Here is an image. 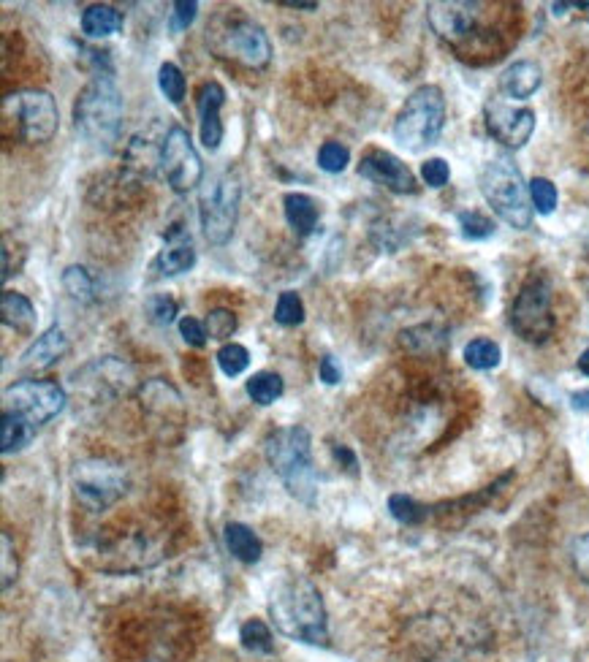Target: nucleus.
<instances>
[{"label": "nucleus", "instance_id": "a18cd8bd", "mask_svg": "<svg viewBox=\"0 0 589 662\" xmlns=\"http://www.w3.org/2000/svg\"><path fill=\"white\" fill-rule=\"evenodd\" d=\"M570 399H573L576 410H589V391H576Z\"/></svg>", "mask_w": 589, "mask_h": 662}, {"label": "nucleus", "instance_id": "a211bd4d", "mask_svg": "<svg viewBox=\"0 0 589 662\" xmlns=\"http://www.w3.org/2000/svg\"><path fill=\"white\" fill-rule=\"evenodd\" d=\"M543 82V71L538 63L532 60H519L503 71L500 76V90L513 101H527L532 95L538 93V87Z\"/></svg>", "mask_w": 589, "mask_h": 662}, {"label": "nucleus", "instance_id": "37998d69", "mask_svg": "<svg viewBox=\"0 0 589 662\" xmlns=\"http://www.w3.org/2000/svg\"><path fill=\"white\" fill-rule=\"evenodd\" d=\"M318 375L326 386H337L342 380V367L340 361L334 359V356H323L321 364H318Z\"/></svg>", "mask_w": 589, "mask_h": 662}, {"label": "nucleus", "instance_id": "49530a36", "mask_svg": "<svg viewBox=\"0 0 589 662\" xmlns=\"http://www.w3.org/2000/svg\"><path fill=\"white\" fill-rule=\"evenodd\" d=\"M579 369L589 378V348L584 350V353H581V356H579Z\"/></svg>", "mask_w": 589, "mask_h": 662}, {"label": "nucleus", "instance_id": "b1692460", "mask_svg": "<svg viewBox=\"0 0 589 662\" xmlns=\"http://www.w3.org/2000/svg\"><path fill=\"white\" fill-rule=\"evenodd\" d=\"M36 432L38 426L30 424L28 418L3 410V418H0V448H3V454H17L22 448H28Z\"/></svg>", "mask_w": 589, "mask_h": 662}, {"label": "nucleus", "instance_id": "1a4fd4ad", "mask_svg": "<svg viewBox=\"0 0 589 662\" xmlns=\"http://www.w3.org/2000/svg\"><path fill=\"white\" fill-rule=\"evenodd\" d=\"M6 117L17 123L22 142L47 144L55 139L60 114L52 93L47 90H19L6 98Z\"/></svg>", "mask_w": 589, "mask_h": 662}, {"label": "nucleus", "instance_id": "e433bc0d", "mask_svg": "<svg viewBox=\"0 0 589 662\" xmlns=\"http://www.w3.org/2000/svg\"><path fill=\"white\" fill-rule=\"evenodd\" d=\"M144 313H147V318H150L155 326H171L174 318H177V302H174L169 294L150 296L147 304H144Z\"/></svg>", "mask_w": 589, "mask_h": 662}, {"label": "nucleus", "instance_id": "aec40b11", "mask_svg": "<svg viewBox=\"0 0 589 662\" xmlns=\"http://www.w3.org/2000/svg\"><path fill=\"white\" fill-rule=\"evenodd\" d=\"M283 209L288 226L294 228L299 237L313 234L315 226H318V218H321V207H318V201L313 196H307V193H285Z\"/></svg>", "mask_w": 589, "mask_h": 662}, {"label": "nucleus", "instance_id": "dca6fc26", "mask_svg": "<svg viewBox=\"0 0 589 662\" xmlns=\"http://www.w3.org/2000/svg\"><path fill=\"white\" fill-rule=\"evenodd\" d=\"M226 104V90L220 82H204L196 93V112H199V136L204 150L218 152L223 142V120L220 109Z\"/></svg>", "mask_w": 589, "mask_h": 662}, {"label": "nucleus", "instance_id": "6ab92c4d", "mask_svg": "<svg viewBox=\"0 0 589 662\" xmlns=\"http://www.w3.org/2000/svg\"><path fill=\"white\" fill-rule=\"evenodd\" d=\"M223 540H226V549L231 551V557L245 562V565H256L264 557V543L247 524L228 521L226 530H223Z\"/></svg>", "mask_w": 589, "mask_h": 662}, {"label": "nucleus", "instance_id": "cd10ccee", "mask_svg": "<svg viewBox=\"0 0 589 662\" xmlns=\"http://www.w3.org/2000/svg\"><path fill=\"white\" fill-rule=\"evenodd\" d=\"M239 641L245 646L247 652L253 654H272L275 652V638H272V630L261 622V619H250L242 625L239 630Z\"/></svg>", "mask_w": 589, "mask_h": 662}, {"label": "nucleus", "instance_id": "a878e982", "mask_svg": "<svg viewBox=\"0 0 589 662\" xmlns=\"http://www.w3.org/2000/svg\"><path fill=\"white\" fill-rule=\"evenodd\" d=\"M503 359V350L494 340L489 337H475L465 345V361L467 367L478 369V372H486V369H494Z\"/></svg>", "mask_w": 589, "mask_h": 662}, {"label": "nucleus", "instance_id": "2eb2a0df", "mask_svg": "<svg viewBox=\"0 0 589 662\" xmlns=\"http://www.w3.org/2000/svg\"><path fill=\"white\" fill-rule=\"evenodd\" d=\"M359 174L364 180L375 182V185L391 190L397 196H410L418 190L416 177L408 169V163H402L397 155H391L389 150H380V147H372V150L361 155Z\"/></svg>", "mask_w": 589, "mask_h": 662}, {"label": "nucleus", "instance_id": "9d476101", "mask_svg": "<svg viewBox=\"0 0 589 662\" xmlns=\"http://www.w3.org/2000/svg\"><path fill=\"white\" fill-rule=\"evenodd\" d=\"M158 155H161V161H158L161 177L174 193L182 196V193H190L196 185H201L204 163H201V155L190 139V133L182 125H171L166 131Z\"/></svg>", "mask_w": 589, "mask_h": 662}, {"label": "nucleus", "instance_id": "f3484780", "mask_svg": "<svg viewBox=\"0 0 589 662\" xmlns=\"http://www.w3.org/2000/svg\"><path fill=\"white\" fill-rule=\"evenodd\" d=\"M66 353V331L60 329V326H49V329L44 331L41 337H36V342L19 356V369H25V372H41V369H49L55 361L63 359Z\"/></svg>", "mask_w": 589, "mask_h": 662}, {"label": "nucleus", "instance_id": "a19ab883", "mask_svg": "<svg viewBox=\"0 0 589 662\" xmlns=\"http://www.w3.org/2000/svg\"><path fill=\"white\" fill-rule=\"evenodd\" d=\"M180 334L190 348H204V345H207V329H204V323L196 321V318H188V315L180 318Z\"/></svg>", "mask_w": 589, "mask_h": 662}, {"label": "nucleus", "instance_id": "f704fd0d", "mask_svg": "<svg viewBox=\"0 0 589 662\" xmlns=\"http://www.w3.org/2000/svg\"><path fill=\"white\" fill-rule=\"evenodd\" d=\"M158 87H161V93L169 98L171 104H182V98H185V76H182L180 66L163 63L158 68Z\"/></svg>", "mask_w": 589, "mask_h": 662}, {"label": "nucleus", "instance_id": "7ed1b4c3", "mask_svg": "<svg viewBox=\"0 0 589 662\" xmlns=\"http://www.w3.org/2000/svg\"><path fill=\"white\" fill-rule=\"evenodd\" d=\"M123 95L112 74H95L74 101V128L95 150L109 152L123 133Z\"/></svg>", "mask_w": 589, "mask_h": 662}, {"label": "nucleus", "instance_id": "f03ea898", "mask_svg": "<svg viewBox=\"0 0 589 662\" xmlns=\"http://www.w3.org/2000/svg\"><path fill=\"white\" fill-rule=\"evenodd\" d=\"M269 467L283 481L291 497L304 505L318 500V473L313 464V437L304 426H283L264 440Z\"/></svg>", "mask_w": 589, "mask_h": 662}, {"label": "nucleus", "instance_id": "f257e3e1", "mask_svg": "<svg viewBox=\"0 0 589 662\" xmlns=\"http://www.w3.org/2000/svg\"><path fill=\"white\" fill-rule=\"evenodd\" d=\"M269 616L277 630L291 641L310 646H323L329 641L323 597L307 578H283L269 597Z\"/></svg>", "mask_w": 589, "mask_h": 662}, {"label": "nucleus", "instance_id": "393cba45", "mask_svg": "<svg viewBox=\"0 0 589 662\" xmlns=\"http://www.w3.org/2000/svg\"><path fill=\"white\" fill-rule=\"evenodd\" d=\"M245 391H247V397L253 399L256 405L266 407V405H275L277 399L283 397L285 383H283V378L277 375V372L261 369V372H256L253 378L247 380Z\"/></svg>", "mask_w": 589, "mask_h": 662}, {"label": "nucleus", "instance_id": "9b49d317", "mask_svg": "<svg viewBox=\"0 0 589 662\" xmlns=\"http://www.w3.org/2000/svg\"><path fill=\"white\" fill-rule=\"evenodd\" d=\"M66 388L55 380H19L6 388L3 410L28 418L30 424L44 426L66 410Z\"/></svg>", "mask_w": 589, "mask_h": 662}, {"label": "nucleus", "instance_id": "423d86ee", "mask_svg": "<svg viewBox=\"0 0 589 662\" xmlns=\"http://www.w3.org/2000/svg\"><path fill=\"white\" fill-rule=\"evenodd\" d=\"M239 199H242V188L237 177L231 174H218L201 188L199 220L209 245L223 247L231 242L239 223Z\"/></svg>", "mask_w": 589, "mask_h": 662}, {"label": "nucleus", "instance_id": "2f4dec72", "mask_svg": "<svg viewBox=\"0 0 589 662\" xmlns=\"http://www.w3.org/2000/svg\"><path fill=\"white\" fill-rule=\"evenodd\" d=\"M275 321L280 326H299L304 323V302L302 296L294 294V291H283V294L277 296L275 304Z\"/></svg>", "mask_w": 589, "mask_h": 662}, {"label": "nucleus", "instance_id": "4be33fe9", "mask_svg": "<svg viewBox=\"0 0 589 662\" xmlns=\"http://www.w3.org/2000/svg\"><path fill=\"white\" fill-rule=\"evenodd\" d=\"M123 22V11L106 3H95V6H87L82 14V33L87 38H109L123 30Z\"/></svg>", "mask_w": 589, "mask_h": 662}, {"label": "nucleus", "instance_id": "58836bf2", "mask_svg": "<svg viewBox=\"0 0 589 662\" xmlns=\"http://www.w3.org/2000/svg\"><path fill=\"white\" fill-rule=\"evenodd\" d=\"M421 180L427 182L429 188H443L451 180V169L443 158H427L421 163Z\"/></svg>", "mask_w": 589, "mask_h": 662}, {"label": "nucleus", "instance_id": "f8f14e48", "mask_svg": "<svg viewBox=\"0 0 589 662\" xmlns=\"http://www.w3.org/2000/svg\"><path fill=\"white\" fill-rule=\"evenodd\" d=\"M215 49L247 68H266L272 60V44L266 30L247 17L228 19L226 28L215 33Z\"/></svg>", "mask_w": 589, "mask_h": 662}, {"label": "nucleus", "instance_id": "72a5a7b5", "mask_svg": "<svg viewBox=\"0 0 589 662\" xmlns=\"http://www.w3.org/2000/svg\"><path fill=\"white\" fill-rule=\"evenodd\" d=\"M530 201L535 212L541 215H551L557 209V201H560V193H557V185L546 177H535L530 182Z\"/></svg>", "mask_w": 589, "mask_h": 662}, {"label": "nucleus", "instance_id": "4c0bfd02", "mask_svg": "<svg viewBox=\"0 0 589 662\" xmlns=\"http://www.w3.org/2000/svg\"><path fill=\"white\" fill-rule=\"evenodd\" d=\"M199 14V3L196 0H177L171 3V14H169V28L171 33H182L193 25V19Z\"/></svg>", "mask_w": 589, "mask_h": 662}, {"label": "nucleus", "instance_id": "5701e85b", "mask_svg": "<svg viewBox=\"0 0 589 662\" xmlns=\"http://www.w3.org/2000/svg\"><path fill=\"white\" fill-rule=\"evenodd\" d=\"M196 261H199V256H196V250L190 245V239H180V242H171L169 247H163L152 266L158 269L161 277H177L190 272L196 266Z\"/></svg>", "mask_w": 589, "mask_h": 662}, {"label": "nucleus", "instance_id": "c9c22d12", "mask_svg": "<svg viewBox=\"0 0 589 662\" xmlns=\"http://www.w3.org/2000/svg\"><path fill=\"white\" fill-rule=\"evenodd\" d=\"M204 329H207L209 340H220L226 342L234 331H237V315L226 310V307H218V310H209L207 321H204Z\"/></svg>", "mask_w": 589, "mask_h": 662}, {"label": "nucleus", "instance_id": "ea45409f", "mask_svg": "<svg viewBox=\"0 0 589 662\" xmlns=\"http://www.w3.org/2000/svg\"><path fill=\"white\" fill-rule=\"evenodd\" d=\"M0 543H3V570H0V576H3V589H9L14 581H17V551H14V543H11L9 532H3L0 535Z\"/></svg>", "mask_w": 589, "mask_h": 662}, {"label": "nucleus", "instance_id": "473e14b6", "mask_svg": "<svg viewBox=\"0 0 589 662\" xmlns=\"http://www.w3.org/2000/svg\"><path fill=\"white\" fill-rule=\"evenodd\" d=\"M351 163V150L340 142H323L318 150V169L326 174H340Z\"/></svg>", "mask_w": 589, "mask_h": 662}, {"label": "nucleus", "instance_id": "7c9ffc66", "mask_svg": "<svg viewBox=\"0 0 589 662\" xmlns=\"http://www.w3.org/2000/svg\"><path fill=\"white\" fill-rule=\"evenodd\" d=\"M389 513L399 521V524H408V527L421 524V521L429 516L427 505H421V502H416L413 497H408V494H391Z\"/></svg>", "mask_w": 589, "mask_h": 662}, {"label": "nucleus", "instance_id": "6e6552de", "mask_svg": "<svg viewBox=\"0 0 589 662\" xmlns=\"http://www.w3.org/2000/svg\"><path fill=\"white\" fill-rule=\"evenodd\" d=\"M513 331L530 345H543L554 334V310H551V285L546 277L532 275L519 288L511 304Z\"/></svg>", "mask_w": 589, "mask_h": 662}, {"label": "nucleus", "instance_id": "4468645a", "mask_svg": "<svg viewBox=\"0 0 589 662\" xmlns=\"http://www.w3.org/2000/svg\"><path fill=\"white\" fill-rule=\"evenodd\" d=\"M484 123L486 131L492 133L497 142L511 147V150H519V147L530 142L532 131H535V112L527 106L489 101L484 106Z\"/></svg>", "mask_w": 589, "mask_h": 662}, {"label": "nucleus", "instance_id": "39448f33", "mask_svg": "<svg viewBox=\"0 0 589 662\" xmlns=\"http://www.w3.org/2000/svg\"><path fill=\"white\" fill-rule=\"evenodd\" d=\"M446 125V98L437 85H421L408 95L394 120V139L405 150L421 152L440 139Z\"/></svg>", "mask_w": 589, "mask_h": 662}, {"label": "nucleus", "instance_id": "bb28decb", "mask_svg": "<svg viewBox=\"0 0 589 662\" xmlns=\"http://www.w3.org/2000/svg\"><path fill=\"white\" fill-rule=\"evenodd\" d=\"M60 283H63V291H66L74 302L79 304H90L93 302V277L87 272L85 266H68L63 277H60Z\"/></svg>", "mask_w": 589, "mask_h": 662}, {"label": "nucleus", "instance_id": "c03bdc74", "mask_svg": "<svg viewBox=\"0 0 589 662\" xmlns=\"http://www.w3.org/2000/svg\"><path fill=\"white\" fill-rule=\"evenodd\" d=\"M280 6H285V9H302V11H318V3H304V0H280Z\"/></svg>", "mask_w": 589, "mask_h": 662}, {"label": "nucleus", "instance_id": "ddd939ff", "mask_svg": "<svg viewBox=\"0 0 589 662\" xmlns=\"http://www.w3.org/2000/svg\"><path fill=\"white\" fill-rule=\"evenodd\" d=\"M481 3H467V0H443V3H429L427 19L437 36L448 41L451 47H465L470 38H475L481 28Z\"/></svg>", "mask_w": 589, "mask_h": 662}, {"label": "nucleus", "instance_id": "0eeeda50", "mask_svg": "<svg viewBox=\"0 0 589 662\" xmlns=\"http://www.w3.org/2000/svg\"><path fill=\"white\" fill-rule=\"evenodd\" d=\"M74 494L82 508L90 513H101L112 508L114 502H120L128 492V473L123 464L106 462V459H87L76 464L74 475Z\"/></svg>", "mask_w": 589, "mask_h": 662}, {"label": "nucleus", "instance_id": "20e7f679", "mask_svg": "<svg viewBox=\"0 0 589 662\" xmlns=\"http://www.w3.org/2000/svg\"><path fill=\"white\" fill-rule=\"evenodd\" d=\"M478 185H481L486 204L494 209L497 218L519 231H527L532 226L530 185H524L522 171L511 158H505V155L492 158L481 169Z\"/></svg>", "mask_w": 589, "mask_h": 662}, {"label": "nucleus", "instance_id": "79ce46f5", "mask_svg": "<svg viewBox=\"0 0 589 662\" xmlns=\"http://www.w3.org/2000/svg\"><path fill=\"white\" fill-rule=\"evenodd\" d=\"M570 557H573V568H576V573H579L584 581H589V532L587 535H581V538L573 543Z\"/></svg>", "mask_w": 589, "mask_h": 662}, {"label": "nucleus", "instance_id": "412c9836", "mask_svg": "<svg viewBox=\"0 0 589 662\" xmlns=\"http://www.w3.org/2000/svg\"><path fill=\"white\" fill-rule=\"evenodd\" d=\"M0 315H3V326H9L14 331L30 334L36 329V307H33L28 296L17 294V291H3Z\"/></svg>", "mask_w": 589, "mask_h": 662}, {"label": "nucleus", "instance_id": "c85d7f7f", "mask_svg": "<svg viewBox=\"0 0 589 662\" xmlns=\"http://www.w3.org/2000/svg\"><path fill=\"white\" fill-rule=\"evenodd\" d=\"M459 220V228H462V237L470 239V242H484V239L494 237V220L484 212H478V209H465V212H459L456 215Z\"/></svg>", "mask_w": 589, "mask_h": 662}, {"label": "nucleus", "instance_id": "c756f323", "mask_svg": "<svg viewBox=\"0 0 589 662\" xmlns=\"http://www.w3.org/2000/svg\"><path fill=\"white\" fill-rule=\"evenodd\" d=\"M218 367L220 372L226 375V378H237L242 375L247 367H250V350L245 345H239V342H226L223 348L218 350Z\"/></svg>", "mask_w": 589, "mask_h": 662}]
</instances>
